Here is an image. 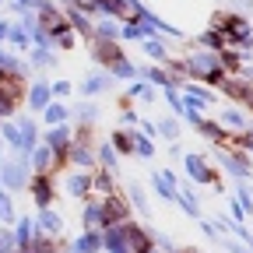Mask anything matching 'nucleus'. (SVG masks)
<instances>
[{
  "label": "nucleus",
  "instance_id": "nucleus-1",
  "mask_svg": "<svg viewBox=\"0 0 253 253\" xmlns=\"http://www.w3.org/2000/svg\"><path fill=\"white\" fill-rule=\"evenodd\" d=\"M214 158L236 183H250L253 179V155H246L239 148H229V144H214Z\"/></svg>",
  "mask_w": 253,
  "mask_h": 253
},
{
  "label": "nucleus",
  "instance_id": "nucleus-2",
  "mask_svg": "<svg viewBox=\"0 0 253 253\" xmlns=\"http://www.w3.org/2000/svg\"><path fill=\"white\" fill-rule=\"evenodd\" d=\"M28 179H32V169H28V155H14L7 162H0V186L4 190H28Z\"/></svg>",
  "mask_w": 253,
  "mask_h": 253
},
{
  "label": "nucleus",
  "instance_id": "nucleus-3",
  "mask_svg": "<svg viewBox=\"0 0 253 253\" xmlns=\"http://www.w3.org/2000/svg\"><path fill=\"white\" fill-rule=\"evenodd\" d=\"M99 208H102V229L130 221V201L123 197V190H116V194H109V197H99Z\"/></svg>",
  "mask_w": 253,
  "mask_h": 253
},
{
  "label": "nucleus",
  "instance_id": "nucleus-4",
  "mask_svg": "<svg viewBox=\"0 0 253 253\" xmlns=\"http://www.w3.org/2000/svg\"><path fill=\"white\" fill-rule=\"evenodd\" d=\"M183 169H186L190 183H214V186H218V169L208 162V155L183 151Z\"/></svg>",
  "mask_w": 253,
  "mask_h": 253
},
{
  "label": "nucleus",
  "instance_id": "nucleus-5",
  "mask_svg": "<svg viewBox=\"0 0 253 253\" xmlns=\"http://www.w3.org/2000/svg\"><path fill=\"white\" fill-rule=\"evenodd\" d=\"M221 88V95H225V99H232V106H250L253 102V84L246 81V78H239V74H225V81L218 84Z\"/></svg>",
  "mask_w": 253,
  "mask_h": 253
},
{
  "label": "nucleus",
  "instance_id": "nucleus-6",
  "mask_svg": "<svg viewBox=\"0 0 253 253\" xmlns=\"http://www.w3.org/2000/svg\"><path fill=\"white\" fill-rule=\"evenodd\" d=\"M91 60L109 74L116 63L123 60V49H120V42H113V39H95V42H91Z\"/></svg>",
  "mask_w": 253,
  "mask_h": 253
},
{
  "label": "nucleus",
  "instance_id": "nucleus-7",
  "mask_svg": "<svg viewBox=\"0 0 253 253\" xmlns=\"http://www.w3.org/2000/svg\"><path fill=\"white\" fill-rule=\"evenodd\" d=\"M28 190H32V197H36V204H39V208H49V204H53V197H56L53 176H46V172H32Z\"/></svg>",
  "mask_w": 253,
  "mask_h": 253
},
{
  "label": "nucleus",
  "instance_id": "nucleus-8",
  "mask_svg": "<svg viewBox=\"0 0 253 253\" xmlns=\"http://www.w3.org/2000/svg\"><path fill=\"white\" fill-rule=\"evenodd\" d=\"M71 141H74V126H71V123L49 126V130L42 134V144H49L56 155H67V151H71Z\"/></svg>",
  "mask_w": 253,
  "mask_h": 253
},
{
  "label": "nucleus",
  "instance_id": "nucleus-9",
  "mask_svg": "<svg viewBox=\"0 0 253 253\" xmlns=\"http://www.w3.org/2000/svg\"><path fill=\"white\" fill-rule=\"evenodd\" d=\"M183 99H186V109H194V113H201V109L214 106V95H211L208 88L194 84V81H183Z\"/></svg>",
  "mask_w": 253,
  "mask_h": 253
},
{
  "label": "nucleus",
  "instance_id": "nucleus-10",
  "mask_svg": "<svg viewBox=\"0 0 253 253\" xmlns=\"http://www.w3.org/2000/svg\"><path fill=\"white\" fill-rule=\"evenodd\" d=\"M218 123L225 126V130H250V126H253V116H250L243 106H225V109H221V116H218Z\"/></svg>",
  "mask_w": 253,
  "mask_h": 253
},
{
  "label": "nucleus",
  "instance_id": "nucleus-11",
  "mask_svg": "<svg viewBox=\"0 0 253 253\" xmlns=\"http://www.w3.org/2000/svg\"><path fill=\"white\" fill-rule=\"evenodd\" d=\"M25 102H28V109H32V113H42V109H46V106L53 102V88H49L46 81H36V84L28 88Z\"/></svg>",
  "mask_w": 253,
  "mask_h": 253
},
{
  "label": "nucleus",
  "instance_id": "nucleus-12",
  "mask_svg": "<svg viewBox=\"0 0 253 253\" xmlns=\"http://www.w3.org/2000/svg\"><path fill=\"white\" fill-rule=\"evenodd\" d=\"M194 126H197V134L208 137L211 144H229V134H232V130H225V126H221L218 120H204V116H201Z\"/></svg>",
  "mask_w": 253,
  "mask_h": 253
},
{
  "label": "nucleus",
  "instance_id": "nucleus-13",
  "mask_svg": "<svg viewBox=\"0 0 253 253\" xmlns=\"http://www.w3.org/2000/svg\"><path fill=\"white\" fill-rule=\"evenodd\" d=\"M11 232H14V250H28V246H32V239L39 236V229H36V218H18Z\"/></svg>",
  "mask_w": 253,
  "mask_h": 253
},
{
  "label": "nucleus",
  "instance_id": "nucleus-14",
  "mask_svg": "<svg viewBox=\"0 0 253 253\" xmlns=\"http://www.w3.org/2000/svg\"><path fill=\"white\" fill-rule=\"evenodd\" d=\"M71 120L78 126H95V123H99V106H95L91 99H81V102L71 106Z\"/></svg>",
  "mask_w": 253,
  "mask_h": 253
},
{
  "label": "nucleus",
  "instance_id": "nucleus-15",
  "mask_svg": "<svg viewBox=\"0 0 253 253\" xmlns=\"http://www.w3.org/2000/svg\"><path fill=\"white\" fill-rule=\"evenodd\" d=\"M116 190H120V183H116V176L109 169H99V166L91 169V194L109 197V194H116Z\"/></svg>",
  "mask_w": 253,
  "mask_h": 253
},
{
  "label": "nucleus",
  "instance_id": "nucleus-16",
  "mask_svg": "<svg viewBox=\"0 0 253 253\" xmlns=\"http://www.w3.org/2000/svg\"><path fill=\"white\" fill-rule=\"evenodd\" d=\"M36 229H39L42 236H60V232H63V218H60L53 208H39V214H36Z\"/></svg>",
  "mask_w": 253,
  "mask_h": 253
},
{
  "label": "nucleus",
  "instance_id": "nucleus-17",
  "mask_svg": "<svg viewBox=\"0 0 253 253\" xmlns=\"http://www.w3.org/2000/svg\"><path fill=\"white\" fill-rule=\"evenodd\" d=\"M95 158H99V169H109L113 176L120 172V151H116L109 141H99V144H95Z\"/></svg>",
  "mask_w": 253,
  "mask_h": 253
},
{
  "label": "nucleus",
  "instance_id": "nucleus-18",
  "mask_svg": "<svg viewBox=\"0 0 253 253\" xmlns=\"http://www.w3.org/2000/svg\"><path fill=\"white\" fill-rule=\"evenodd\" d=\"M67 194L71 197H91V172H84V169L71 172L67 176Z\"/></svg>",
  "mask_w": 253,
  "mask_h": 253
},
{
  "label": "nucleus",
  "instance_id": "nucleus-19",
  "mask_svg": "<svg viewBox=\"0 0 253 253\" xmlns=\"http://www.w3.org/2000/svg\"><path fill=\"white\" fill-rule=\"evenodd\" d=\"M113 88V74H88L81 81V91H84V99H95L99 91H109Z\"/></svg>",
  "mask_w": 253,
  "mask_h": 253
},
{
  "label": "nucleus",
  "instance_id": "nucleus-20",
  "mask_svg": "<svg viewBox=\"0 0 253 253\" xmlns=\"http://www.w3.org/2000/svg\"><path fill=\"white\" fill-rule=\"evenodd\" d=\"M42 123L46 126H60V123H71V106H63V102H49L46 109H42Z\"/></svg>",
  "mask_w": 253,
  "mask_h": 253
},
{
  "label": "nucleus",
  "instance_id": "nucleus-21",
  "mask_svg": "<svg viewBox=\"0 0 253 253\" xmlns=\"http://www.w3.org/2000/svg\"><path fill=\"white\" fill-rule=\"evenodd\" d=\"M0 141H4L7 148H14V151H21V126H18V120L0 123Z\"/></svg>",
  "mask_w": 253,
  "mask_h": 253
},
{
  "label": "nucleus",
  "instance_id": "nucleus-22",
  "mask_svg": "<svg viewBox=\"0 0 253 253\" xmlns=\"http://www.w3.org/2000/svg\"><path fill=\"white\" fill-rule=\"evenodd\" d=\"M109 144H113L120 155H134V126H126V130H113Z\"/></svg>",
  "mask_w": 253,
  "mask_h": 253
},
{
  "label": "nucleus",
  "instance_id": "nucleus-23",
  "mask_svg": "<svg viewBox=\"0 0 253 253\" xmlns=\"http://www.w3.org/2000/svg\"><path fill=\"white\" fill-rule=\"evenodd\" d=\"M155 134L166 141H179V116H162L155 123Z\"/></svg>",
  "mask_w": 253,
  "mask_h": 253
},
{
  "label": "nucleus",
  "instance_id": "nucleus-24",
  "mask_svg": "<svg viewBox=\"0 0 253 253\" xmlns=\"http://www.w3.org/2000/svg\"><path fill=\"white\" fill-rule=\"evenodd\" d=\"M81 225H84V229H102V208H99V201H88V204H84Z\"/></svg>",
  "mask_w": 253,
  "mask_h": 253
},
{
  "label": "nucleus",
  "instance_id": "nucleus-25",
  "mask_svg": "<svg viewBox=\"0 0 253 253\" xmlns=\"http://www.w3.org/2000/svg\"><path fill=\"white\" fill-rule=\"evenodd\" d=\"M141 46H144V53H148L151 60H158V63H166V60H169V53H166V42L158 39V36H155V39L148 36V39H144Z\"/></svg>",
  "mask_w": 253,
  "mask_h": 253
},
{
  "label": "nucleus",
  "instance_id": "nucleus-26",
  "mask_svg": "<svg viewBox=\"0 0 253 253\" xmlns=\"http://www.w3.org/2000/svg\"><path fill=\"white\" fill-rule=\"evenodd\" d=\"M126 197H130L134 201V208L137 211H148V194H144V190H141V183H134V179H126Z\"/></svg>",
  "mask_w": 253,
  "mask_h": 253
},
{
  "label": "nucleus",
  "instance_id": "nucleus-27",
  "mask_svg": "<svg viewBox=\"0 0 253 253\" xmlns=\"http://www.w3.org/2000/svg\"><path fill=\"white\" fill-rule=\"evenodd\" d=\"M134 155H137V158H151V155H155V141L144 137L137 126H134Z\"/></svg>",
  "mask_w": 253,
  "mask_h": 253
},
{
  "label": "nucleus",
  "instance_id": "nucleus-28",
  "mask_svg": "<svg viewBox=\"0 0 253 253\" xmlns=\"http://www.w3.org/2000/svg\"><path fill=\"white\" fill-rule=\"evenodd\" d=\"M162 91H166V102H169L172 116H183V113H186V99L179 95V88H162Z\"/></svg>",
  "mask_w": 253,
  "mask_h": 253
},
{
  "label": "nucleus",
  "instance_id": "nucleus-29",
  "mask_svg": "<svg viewBox=\"0 0 253 253\" xmlns=\"http://www.w3.org/2000/svg\"><path fill=\"white\" fill-rule=\"evenodd\" d=\"M109 74H113V78H126V81H134V78H137L141 71H137V67H134V63H130V60H126V56H123V60L116 63V67H113Z\"/></svg>",
  "mask_w": 253,
  "mask_h": 253
},
{
  "label": "nucleus",
  "instance_id": "nucleus-30",
  "mask_svg": "<svg viewBox=\"0 0 253 253\" xmlns=\"http://www.w3.org/2000/svg\"><path fill=\"white\" fill-rule=\"evenodd\" d=\"M49 88H53L56 99H63V95H71V88H74V84H71V81H56V84H49Z\"/></svg>",
  "mask_w": 253,
  "mask_h": 253
}]
</instances>
